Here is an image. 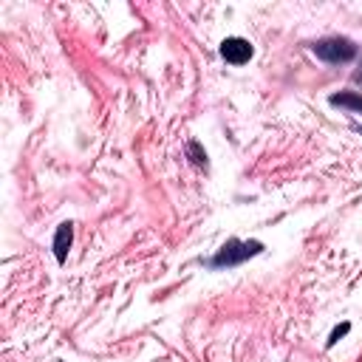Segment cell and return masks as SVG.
I'll list each match as a JSON object with an SVG mask.
<instances>
[{"label": "cell", "mask_w": 362, "mask_h": 362, "mask_svg": "<svg viewBox=\"0 0 362 362\" xmlns=\"http://www.w3.org/2000/svg\"><path fill=\"white\" fill-rule=\"evenodd\" d=\"M311 51H314L320 59H325V62H348V59L356 57V45H354L351 40H345V37L320 40V42L311 45Z\"/></svg>", "instance_id": "1"}, {"label": "cell", "mask_w": 362, "mask_h": 362, "mask_svg": "<svg viewBox=\"0 0 362 362\" xmlns=\"http://www.w3.org/2000/svg\"><path fill=\"white\" fill-rule=\"evenodd\" d=\"M263 246L257 243V240H229L218 255H215V266H235V263H240V260H246V257H252V255H257Z\"/></svg>", "instance_id": "2"}, {"label": "cell", "mask_w": 362, "mask_h": 362, "mask_svg": "<svg viewBox=\"0 0 362 362\" xmlns=\"http://www.w3.org/2000/svg\"><path fill=\"white\" fill-rule=\"evenodd\" d=\"M221 57H223L226 62H232V65H243V62L252 59V45H249V40H243V37H226V40L221 42Z\"/></svg>", "instance_id": "3"}, {"label": "cell", "mask_w": 362, "mask_h": 362, "mask_svg": "<svg viewBox=\"0 0 362 362\" xmlns=\"http://www.w3.org/2000/svg\"><path fill=\"white\" fill-rule=\"evenodd\" d=\"M71 240H74V229H71V223H59V226H57V238H54V255H57L59 263L68 257Z\"/></svg>", "instance_id": "4"}, {"label": "cell", "mask_w": 362, "mask_h": 362, "mask_svg": "<svg viewBox=\"0 0 362 362\" xmlns=\"http://www.w3.org/2000/svg\"><path fill=\"white\" fill-rule=\"evenodd\" d=\"M331 105H342V107H351V110L362 113V96L359 93H334Z\"/></svg>", "instance_id": "5"}, {"label": "cell", "mask_w": 362, "mask_h": 362, "mask_svg": "<svg viewBox=\"0 0 362 362\" xmlns=\"http://www.w3.org/2000/svg\"><path fill=\"white\" fill-rule=\"evenodd\" d=\"M189 153H192V156H195V158H192V161H195V164H204V161H206V153H201V150H198V144H195V141H192V144H189Z\"/></svg>", "instance_id": "6"}, {"label": "cell", "mask_w": 362, "mask_h": 362, "mask_svg": "<svg viewBox=\"0 0 362 362\" xmlns=\"http://www.w3.org/2000/svg\"><path fill=\"white\" fill-rule=\"evenodd\" d=\"M345 331H348V322H345V325H339V328H334V334H331V339H328V345H334V342H337V339H339V337H342Z\"/></svg>", "instance_id": "7"}, {"label": "cell", "mask_w": 362, "mask_h": 362, "mask_svg": "<svg viewBox=\"0 0 362 362\" xmlns=\"http://www.w3.org/2000/svg\"><path fill=\"white\" fill-rule=\"evenodd\" d=\"M354 82H362V68H359V71L354 74Z\"/></svg>", "instance_id": "8"}]
</instances>
